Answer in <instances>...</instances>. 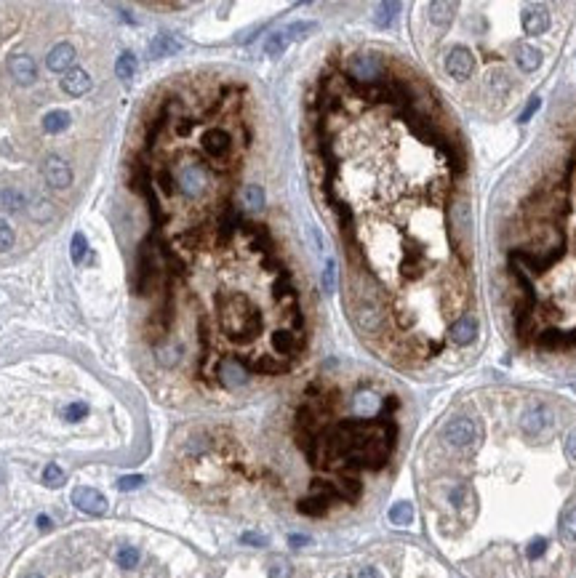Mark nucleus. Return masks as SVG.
Masks as SVG:
<instances>
[{
	"label": "nucleus",
	"instance_id": "1",
	"mask_svg": "<svg viewBox=\"0 0 576 578\" xmlns=\"http://www.w3.org/2000/svg\"><path fill=\"white\" fill-rule=\"evenodd\" d=\"M480 437V424L472 421V419H451L448 424L443 426V440L448 442L451 448H470L472 442Z\"/></svg>",
	"mask_w": 576,
	"mask_h": 578
},
{
	"label": "nucleus",
	"instance_id": "2",
	"mask_svg": "<svg viewBox=\"0 0 576 578\" xmlns=\"http://www.w3.org/2000/svg\"><path fill=\"white\" fill-rule=\"evenodd\" d=\"M552 424H555V419H552V410L547 405H531L521 416V429L525 435H531V437H539L541 432L552 429Z\"/></svg>",
	"mask_w": 576,
	"mask_h": 578
},
{
	"label": "nucleus",
	"instance_id": "3",
	"mask_svg": "<svg viewBox=\"0 0 576 578\" xmlns=\"http://www.w3.org/2000/svg\"><path fill=\"white\" fill-rule=\"evenodd\" d=\"M8 72L19 85H33L37 80V64L33 56L27 53H17L8 59Z\"/></svg>",
	"mask_w": 576,
	"mask_h": 578
},
{
	"label": "nucleus",
	"instance_id": "4",
	"mask_svg": "<svg viewBox=\"0 0 576 578\" xmlns=\"http://www.w3.org/2000/svg\"><path fill=\"white\" fill-rule=\"evenodd\" d=\"M72 504L86 514H105L107 511V498L94 488H75L72 491Z\"/></svg>",
	"mask_w": 576,
	"mask_h": 578
},
{
	"label": "nucleus",
	"instance_id": "5",
	"mask_svg": "<svg viewBox=\"0 0 576 578\" xmlns=\"http://www.w3.org/2000/svg\"><path fill=\"white\" fill-rule=\"evenodd\" d=\"M43 176H46V182H49V187H53V189H67L72 184L70 166H67L64 160H59V157H49V160L43 163Z\"/></svg>",
	"mask_w": 576,
	"mask_h": 578
},
{
	"label": "nucleus",
	"instance_id": "6",
	"mask_svg": "<svg viewBox=\"0 0 576 578\" xmlns=\"http://www.w3.org/2000/svg\"><path fill=\"white\" fill-rule=\"evenodd\" d=\"M446 69L451 72V78L456 80H467L472 75V53L462 46L451 49V53L446 56Z\"/></svg>",
	"mask_w": 576,
	"mask_h": 578
},
{
	"label": "nucleus",
	"instance_id": "7",
	"mask_svg": "<svg viewBox=\"0 0 576 578\" xmlns=\"http://www.w3.org/2000/svg\"><path fill=\"white\" fill-rule=\"evenodd\" d=\"M536 344L544 349H576V331H544L536 336Z\"/></svg>",
	"mask_w": 576,
	"mask_h": 578
},
{
	"label": "nucleus",
	"instance_id": "8",
	"mask_svg": "<svg viewBox=\"0 0 576 578\" xmlns=\"http://www.w3.org/2000/svg\"><path fill=\"white\" fill-rule=\"evenodd\" d=\"M46 62H49L51 72H70L72 62H75V49H72L70 43H59V46L51 49Z\"/></svg>",
	"mask_w": 576,
	"mask_h": 578
},
{
	"label": "nucleus",
	"instance_id": "9",
	"mask_svg": "<svg viewBox=\"0 0 576 578\" xmlns=\"http://www.w3.org/2000/svg\"><path fill=\"white\" fill-rule=\"evenodd\" d=\"M62 88L70 96H83V94H88V88H91V78H88L86 69H70L62 78Z\"/></svg>",
	"mask_w": 576,
	"mask_h": 578
},
{
	"label": "nucleus",
	"instance_id": "10",
	"mask_svg": "<svg viewBox=\"0 0 576 578\" xmlns=\"http://www.w3.org/2000/svg\"><path fill=\"white\" fill-rule=\"evenodd\" d=\"M523 30L528 35H544L550 30V14L547 8H528L523 14Z\"/></svg>",
	"mask_w": 576,
	"mask_h": 578
},
{
	"label": "nucleus",
	"instance_id": "11",
	"mask_svg": "<svg viewBox=\"0 0 576 578\" xmlns=\"http://www.w3.org/2000/svg\"><path fill=\"white\" fill-rule=\"evenodd\" d=\"M475 331H478V325H475L472 317H459V320L451 325V341H454L456 347H467V344H472V339H475Z\"/></svg>",
	"mask_w": 576,
	"mask_h": 578
},
{
	"label": "nucleus",
	"instance_id": "12",
	"mask_svg": "<svg viewBox=\"0 0 576 578\" xmlns=\"http://www.w3.org/2000/svg\"><path fill=\"white\" fill-rule=\"evenodd\" d=\"M515 59H518V64H521L523 72H534L541 64V53L534 46H525V43H521L515 49Z\"/></svg>",
	"mask_w": 576,
	"mask_h": 578
},
{
	"label": "nucleus",
	"instance_id": "13",
	"mask_svg": "<svg viewBox=\"0 0 576 578\" xmlns=\"http://www.w3.org/2000/svg\"><path fill=\"white\" fill-rule=\"evenodd\" d=\"M179 49H182V43L176 40L174 35H157L155 40H152V46H150L152 56H171Z\"/></svg>",
	"mask_w": 576,
	"mask_h": 578
},
{
	"label": "nucleus",
	"instance_id": "14",
	"mask_svg": "<svg viewBox=\"0 0 576 578\" xmlns=\"http://www.w3.org/2000/svg\"><path fill=\"white\" fill-rule=\"evenodd\" d=\"M558 530H560V538H563V541L574 544L576 541V507H571V509H566L560 514Z\"/></svg>",
	"mask_w": 576,
	"mask_h": 578
},
{
	"label": "nucleus",
	"instance_id": "15",
	"mask_svg": "<svg viewBox=\"0 0 576 578\" xmlns=\"http://www.w3.org/2000/svg\"><path fill=\"white\" fill-rule=\"evenodd\" d=\"M70 125V115L64 112V110H53V112H49L46 118H43V131L46 134H59V131H64Z\"/></svg>",
	"mask_w": 576,
	"mask_h": 578
},
{
	"label": "nucleus",
	"instance_id": "16",
	"mask_svg": "<svg viewBox=\"0 0 576 578\" xmlns=\"http://www.w3.org/2000/svg\"><path fill=\"white\" fill-rule=\"evenodd\" d=\"M0 208L3 211H21L24 208V195L14 187L0 189Z\"/></svg>",
	"mask_w": 576,
	"mask_h": 578
},
{
	"label": "nucleus",
	"instance_id": "17",
	"mask_svg": "<svg viewBox=\"0 0 576 578\" xmlns=\"http://www.w3.org/2000/svg\"><path fill=\"white\" fill-rule=\"evenodd\" d=\"M134 72H137V56L131 51H123L118 56V62H115V75L123 78V80H128V78H134Z\"/></svg>",
	"mask_w": 576,
	"mask_h": 578
},
{
	"label": "nucleus",
	"instance_id": "18",
	"mask_svg": "<svg viewBox=\"0 0 576 578\" xmlns=\"http://www.w3.org/2000/svg\"><path fill=\"white\" fill-rule=\"evenodd\" d=\"M288 46V33H272L264 40V53L267 56H280Z\"/></svg>",
	"mask_w": 576,
	"mask_h": 578
},
{
	"label": "nucleus",
	"instance_id": "19",
	"mask_svg": "<svg viewBox=\"0 0 576 578\" xmlns=\"http://www.w3.org/2000/svg\"><path fill=\"white\" fill-rule=\"evenodd\" d=\"M137 562H139V549L137 546H121L118 549V565H121L123 570L137 568Z\"/></svg>",
	"mask_w": 576,
	"mask_h": 578
},
{
	"label": "nucleus",
	"instance_id": "20",
	"mask_svg": "<svg viewBox=\"0 0 576 578\" xmlns=\"http://www.w3.org/2000/svg\"><path fill=\"white\" fill-rule=\"evenodd\" d=\"M448 11H454L451 3H430V19H433L435 24H448V21H451V14H448Z\"/></svg>",
	"mask_w": 576,
	"mask_h": 578
},
{
	"label": "nucleus",
	"instance_id": "21",
	"mask_svg": "<svg viewBox=\"0 0 576 578\" xmlns=\"http://www.w3.org/2000/svg\"><path fill=\"white\" fill-rule=\"evenodd\" d=\"M43 482H46L49 488H59V485H64V469H62L59 464H49V466L43 469Z\"/></svg>",
	"mask_w": 576,
	"mask_h": 578
},
{
	"label": "nucleus",
	"instance_id": "22",
	"mask_svg": "<svg viewBox=\"0 0 576 578\" xmlns=\"http://www.w3.org/2000/svg\"><path fill=\"white\" fill-rule=\"evenodd\" d=\"M390 520H392L395 525H408V523L414 520V509H411V504H395V507L390 509Z\"/></svg>",
	"mask_w": 576,
	"mask_h": 578
},
{
	"label": "nucleus",
	"instance_id": "23",
	"mask_svg": "<svg viewBox=\"0 0 576 578\" xmlns=\"http://www.w3.org/2000/svg\"><path fill=\"white\" fill-rule=\"evenodd\" d=\"M70 254H72V261H75V264H80V261L86 259V254H88V240H86V235H83V232H75V235H72V248H70Z\"/></svg>",
	"mask_w": 576,
	"mask_h": 578
},
{
	"label": "nucleus",
	"instance_id": "24",
	"mask_svg": "<svg viewBox=\"0 0 576 578\" xmlns=\"http://www.w3.org/2000/svg\"><path fill=\"white\" fill-rule=\"evenodd\" d=\"M243 203L248 208H262L264 205V189L259 184H248L243 189Z\"/></svg>",
	"mask_w": 576,
	"mask_h": 578
},
{
	"label": "nucleus",
	"instance_id": "25",
	"mask_svg": "<svg viewBox=\"0 0 576 578\" xmlns=\"http://www.w3.org/2000/svg\"><path fill=\"white\" fill-rule=\"evenodd\" d=\"M333 288H336V261L329 259L326 261V270H323V290L333 293Z\"/></svg>",
	"mask_w": 576,
	"mask_h": 578
},
{
	"label": "nucleus",
	"instance_id": "26",
	"mask_svg": "<svg viewBox=\"0 0 576 578\" xmlns=\"http://www.w3.org/2000/svg\"><path fill=\"white\" fill-rule=\"evenodd\" d=\"M11 248H14V229L8 227V221L0 219V254H6Z\"/></svg>",
	"mask_w": 576,
	"mask_h": 578
},
{
	"label": "nucleus",
	"instance_id": "27",
	"mask_svg": "<svg viewBox=\"0 0 576 578\" xmlns=\"http://www.w3.org/2000/svg\"><path fill=\"white\" fill-rule=\"evenodd\" d=\"M398 8H401L398 3H382V6H379V14H376V24H379V27H387V24L392 21V17H395Z\"/></svg>",
	"mask_w": 576,
	"mask_h": 578
},
{
	"label": "nucleus",
	"instance_id": "28",
	"mask_svg": "<svg viewBox=\"0 0 576 578\" xmlns=\"http://www.w3.org/2000/svg\"><path fill=\"white\" fill-rule=\"evenodd\" d=\"M86 413H88L86 403H72V405H67V408H64V419H67V421H80Z\"/></svg>",
	"mask_w": 576,
	"mask_h": 578
},
{
	"label": "nucleus",
	"instance_id": "29",
	"mask_svg": "<svg viewBox=\"0 0 576 578\" xmlns=\"http://www.w3.org/2000/svg\"><path fill=\"white\" fill-rule=\"evenodd\" d=\"M141 485H144V477L141 475H125L118 480V488H121V491H137Z\"/></svg>",
	"mask_w": 576,
	"mask_h": 578
},
{
	"label": "nucleus",
	"instance_id": "30",
	"mask_svg": "<svg viewBox=\"0 0 576 578\" xmlns=\"http://www.w3.org/2000/svg\"><path fill=\"white\" fill-rule=\"evenodd\" d=\"M539 107H541L539 96H531V102H528V107H525L523 112H521V118H518V120H521V123H528V120L536 115V110H539Z\"/></svg>",
	"mask_w": 576,
	"mask_h": 578
},
{
	"label": "nucleus",
	"instance_id": "31",
	"mask_svg": "<svg viewBox=\"0 0 576 578\" xmlns=\"http://www.w3.org/2000/svg\"><path fill=\"white\" fill-rule=\"evenodd\" d=\"M313 30H315V21H297V24H291L286 33H288V37H291V35L302 37L304 33H313Z\"/></svg>",
	"mask_w": 576,
	"mask_h": 578
},
{
	"label": "nucleus",
	"instance_id": "32",
	"mask_svg": "<svg viewBox=\"0 0 576 578\" xmlns=\"http://www.w3.org/2000/svg\"><path fill=\"white\" fill-rule=\"evenodd\" d=\"M288 573H291V570H288L286 562H275V565L270 568V578H288Z\"/></svg>",
	"mask_w": 576,
	"mask_h": 578
},
{
	"label": "nucleus",
	"instance_id": "33",
	"mask_svg": "<svg viewBox=\"0 0 576 578\" xmlns=\"http://www.w3.org/2000/svg\"><path fill=\"white\" fill-rule=\"evenodd\" d=\"M566 453L571 461H576V429H571L568 437H566Z\"/></svg>",
	"mask_w": 576,
	"mask_h": 578
},
{
	"label": "nucleus",
	"instance_id": "34",
	"mask_svg": "<svg viewBox=\"0 0 576 578\" xmlns=\"http://www.w3.org/2000/svg\"><path fill=\"white\" fill-rule=\"evenodd\" d=\"M243 541H245V544H264V538H262V536H251V533H245V536H243Z\"/></svg>",
	"mask_w": 576,
	"mask_h": 578
},
{
	"label": "nucleus",
	"instance_id": "35",
	"mask_svg": "<svg viewBox=\"0 0 576 578\" xmlns=\"http://www.w3.org/2000/svg\"><path fill=\"white\" fill-rule=\"evenodd\" d=\"M288 541H291V546H304L307 541H310V538H307V536H291Z\"/></svg>",
	"mask_w": 576,
	"mask_h": 578
},
{
	"label": "nucleus",
	"instance_id": "36",
	"mask_svg": "<svg viewBox=\"0 0 576 578\" xmlns=\"http://www.w3.org/2000/svg\"><path fill=\"white\" fill-rule=\"evenodd\" d=\"M358 578H382V576H379L374 568H366V570H360V573H358Z\"/></svg>",
	"mask_w": 576,
	"mask_h": 578
},
{
	"label": "nucleus",
	"instance_id": "37",
	"mask_svg": "<svg viewBox=\"0 0 576 578\" xmlns=\"http://www.w3.org/2000/svg\"><path fill=\"white\" fill-rule=\"evenodd\" d=\"M37 525L43 527V530H49V527H51V520H49L46 514H40V517H37Z\"/></svg>",
	"mask_w": 576,
	"mask_h": 578
},
{
	"label": "nucleus",
	"instance_id": "38",
	"mask_svg": "<svg viewBox=\"0 0 576 578\" xmlns=\"http://www.w3.org/2000/svg\"><path fill=\"white\" fill-rule=\"evenodd\" d=\"M24 578H46V576H43V573H27Z\"/></svg>",
	"mask_w": 576,
	"mask_h": 578
}]
</instances>
